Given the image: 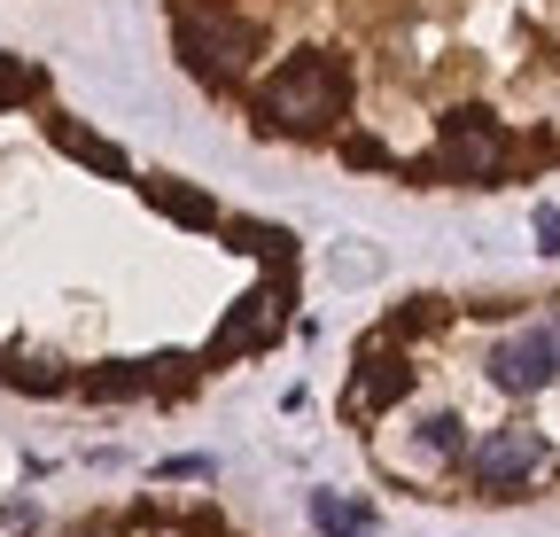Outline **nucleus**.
Instances as JSON below:
<instances>
[{"mask_svg":"<svg viewBox=\"0 0 560 537\" xmlns=\"http://www.w3.org/2000/svg\"><path fill=\"white\" fill-rule=\"evenodd\" d=\"M342 109H350V71H342L335 55H319V47L289 55V62L265 79V94H257V125H265V132H289V141L342 132Z\"/></svg>","mask_w":560,"mask_h":537,"instance_id":"f257e3e1","label":"nucleus"},{"mask_svg":"<svg viewBox=\"0 0 560 537\" xmlns=\"http://www.w3.org/2000/svg\"><path fill=\"white\" fill-rule=\"evenodd\" d=\"M172 47H179V62L202 86H234L257 62V24H242L226 0H195V9H179V24H172Z\"/></svg>","mask_w":560,"mask_h":537,"instance_id":"f03ea898","label":"nucleus"},{"mask_svg":"<svg viewBox=\"0 0 560 537\" xmlns=\"http://www.w3.org/2000/svg\"><path fill=\"white\" fill-rule=\"evenodd\" d=\"M506 164H514V132L490 117V109H459V117H444V141H436V172H444V179L499 187Z\"/></svg>","mask_w":560,"mask_h":537,"instance_id":"7ed1b4c3","label":"nucleus"},{"mask_svg":"<svg viewBox=\"0 0 560 537\" xmlns=\"http://www.w3.org/2000/svg\"><path fill=\"white\" fill-rule=\"evenodd\" d=\"M490 382L506 397H545L560 382V327H522L490 351Z\"/></svg>","mask_w":560,"mask_h":537,"instance_id":"20e7f679","label":"nucleus"},{"mask_svg":"<svg viewBox=\"0 0 560 537\" xmlns=\"http://www.w3.org/2000/svg\"><path fill=\"white\" fill-rule=\"evenodd\" d=\"M467 467H475V483H482L490 499H514L537 467H545V436H537V429H499V436H482V444L467 452Z\"/></svg>","mask_w":560,"mask_h":537,"instance_id":"39448f33","label":"nucleus"},{"mask_svg":"<svg viewBox=\"0 0 560 537\" xmlns=\"http://www.w3.org/2000/svg\"><path fill=\"white\" fill-rule=\"evenodd\" d=\"M405 389H412V366H405V359H389L382 343H366L359 382H350V413H389Z\"/></svg>","mask_w":560,"mask_h":537,"instance_id":"423d86ee","label":"nucleus"},{"mask_svg":"<svg viewBox=\"0 0 560 537\" xmlns=\"http://www.w3.org/2000/svg\"><path fill=\"white\" fill-rule=\"evenodd\" d=\"M140 195H149L164 219H179V226H219V203L195 195V187H179V179H140Z\"/></svg>","mask_w":560,"mask_h":537,"instance_id":"0eeeda50","label":"nucleus"},{"mask_svg":"<svg viewBox=\"0 0 560 537\" xmlns=\"http://www.w3.org/2000/svg\"><path fill=\"white\" fill-rule=\"evenodd\" d=\"M55 149H62V156H79V164H94L102 179H132V164H125V156H117L109 141H94V132H79V125H62V117H55Z\"/></svg>","mask_w":560,"mask_h":537,"instance_id":"6e6552de","label":"nucleus"},{"mask_svg":"<svg viewBox=\"0 0 560 537\" xmlns=\"http://www.w3.org/2000/svg\"><path fill=\"white\" fill-rule=\"evenodd\" d=\"M420 452H429V459H459L467 452V421L459 413H429V421H420Z\"/></svg>","mask_w":560,"mask_h":537,"instance_id":"1a4fd4ad","label":"nucleus"},{"mask_svg":"<svg viewBox=\"0 0 560 537\" xmlns=\"http://www.w3.org/2000/svg\"><path fill=\"white\" fill-rule=\"evenodd\" d=\"M156 374L149 366H109V374H86V397H149Z\"/></svg>","mask_w":560,"mask_h":537,"instance_id":"9d476101","label":"nucleus"},{"mask_svg":"<svg viewBox=\"0 0 560 537\" xmlns=\"http://www.w3.org/2000/svg\"><path fill=\"white\" fill-rule=\"evenodd\" d=\"M312 522L335 537V529H359V522H366V506H350V499H335V491H312Z\"/></svg>","mask_w":560,"mask_h":537,"instance_id":"9b49d317","label":"nucleus"},{"mask_svg":"<svg viewBox=\"0 0 560 537\" xmlns=\"http://www.w3.org/2000/svg\"><path fill=\"white\" fill-rule=\"evenodd\" d=\"M32 94H39V71L16 55H0V102H32Z\"/></svg>","mask_w":560,"mask_h":537,"instance_id":"f8f14e48","label":"nucleus"},{"mask_svg":"<svg viewBox=\"0 0 560 537\" xmlns=\"http://www.w3.org/2000/svg\"><path fill=\"white\" fill-rule=\"evenodd\" d=\"M537 249H545V257H560V203H552V211H537Z\"/></svg>","mask_w":560,"mask_h":537,"instance_id":"ddd939ff","label":"nucleus"},{"mask_svg":"<svg viewBox=\"0 0 560 537\" xmlns=\"http://www.w3.org/2000/svg\"><path fill=\"white\" fill-rule=\"evenodd\" d=\"M342 156H350V164H389V149H382V141H342Z\"/></svg>","mask_w":560,"mask_h":537,"instance_id":"4468645a","label":"nucleus"},{"mask_svg":"<svg viewBox=\"0 0 560 537\" xmlns=\"http://www.w3.org/2000/svg\"><path fill=\"white\" fill-rule=\"evenodd\" d=\"M335 537H374V529H366V522H359V529H335Z\"/></svg>","mask_w":560,"mask_h":537,"instance_id":"2eb2a0df","label":"nucleus"},{"mask_svg":"<svg viewBox=\"0 0 560 537\" xmlns=\"http://www.w3.org/2000/svg\"><path fill=\"white\" fill-rule=\"evenodd\" d=\"M179 9H195V0H179Z\"/></svg>","mask_w":560,"mask_h":537,"instance_id":"dca6fc26","label":"nucleus"}]
</instances>
